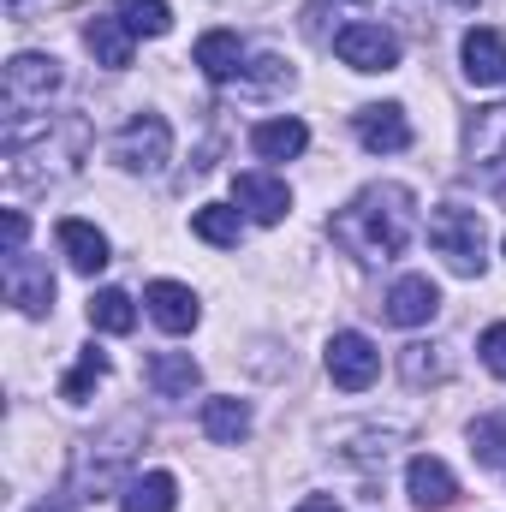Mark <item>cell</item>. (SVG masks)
I'll return each instance as SVG.
<instances>
[{"label": "cell", "mask_w": 506, "mask_h": 512, "mask_svg": "<svg viewBox=\"0 0 506 512\" xmlns=\"http://www.w3.org/2000/svg\"><path fill=\"white\" fill-rule=\"evenodd\" d=\"M137 441H143V429H137V423H114L108 435L84 441V447H78V459H72V489H78L84 501H102V495L126 489L120 477H126Z\"/></svg>", "instance_id": "2"}, {"label": "cell", "mask_w": 506, "mask_h": 512, "mask_svg": "<svg viewBox=\"0 0 506 512\" xmlns=\"http://www.w3.org/2000/svg\"><path fill=\"white\" fill-rule=\"evenodd\" d=\"M114 12L126 18L131 36H167V30H173V6H167V0H120Z\"/></svg>", "instance_id": "26"}, {"label": "cell", "mask_w": 506, "mask_h": 512, "mask_svg": "<svg viewBox=\"0 0 506 512\" xmlns=\"http://www.w3.org/2000/svg\"><path fill=\"white\" fill-rule=\"evenodd\" d=\"M66 84L60 60L54 54H12L6 72H0V90H6V108L12 114H30V108H48V96Z\"/></svg>", "instance_id": "5"}, {"label": "cell", "mask_w": 506, "mask_h": 512, "mask_svg": "<svg viewBox=\"0 0 506 512\" xmlns=\"http://www.w3.org/2000/svg\"><path fill=\"white\" fill-rule=\"evenodd\" d=\"M84 42H90L96 66H108V72H126V66H131V42H137V36L126 30V18H120V12H102V18H90Z\"/></svg>", "instance_id": "17"}, {"label": "cell", "mask_w": 506, "mask_h": 512, "mask_svg": "<svg viewBox=\"0 0 506 512\" xmlns=\"http://www.w3.org/2000/svg\"><path fill=\"white\" fill-rule=\"evenodd\" d=\"M471 453H477V465H506V417L471 423Z\"/></svg>", "instance_id": "27"}, {"label": "cell", "mask_w": 506, "mask_h": 512, "mask_svg": "<svg viewBox=\"0 0 506 512\" xmlns=\"http://www.w3.org/2000/svg\"><path fill=\"white\" fill-rule=\"evenodd\" d=\"M191 233L209 239V245H221V251H233V245L245 239V215H239L233 203H203V209L191 215Z\"/></svg>", "instance_id": "23"}, {"label": "cell", "mask_w": 506, "mask_h": 512, "mask_svg": "<svg viewBox=\"0 0 506 512\" xmlns=\"http://www.w3.org/2000/svg\"><path fill=\"white\" fill-rule=\"evenodd\" d=\"M405 495H411L423 512H441V507H453L459 483H453V471H447L435 453H417V459L405 465Z\"/></svg>", "instance_id": "15"}, {"label": "cell", "mask_w": 506, "mask_h": 512, "mask_svg": "<svg viewBox=\"0 0 506 512\" xmlns=\"http://www.w3.org/2000/svg\"><path fill=\"white\" fill-rule=\"evenodd\" d=\"M381 376V352L364 340V334H334L328 340V382L334 387H346V393H364V387Z\"/></svg>", "instance_id": "9"}, {"label": "cell", "mask_w": 506, "mask_h": 512, "mask_svg": "<svg viewBox=\"0 0 506 512\" xmlns=\"http://www.w3.org/2000/svg\"><path fill=\"white\" fill-rule=\"evenodd\" d=\"M251 149L262 155V161H298L304 149H310V126L304 120H262V126L251 131Z\"/></svg>", "instance_id": "20"}, {"label": "cell", "mask_w": 506, "mask_h": 512, "mask_svg": "<svg viewBox=\"0 0 506 512\" xmlns=\"http://www.w3.org/2000/svg\"><path fill=\"white\" fill-rule=\"evenodd\" d=\"M167 155H173V131H167L161 114H137V120H126V131L114 137V161H120L126 173H161Z\"/></svg>", "instance_id": "6"}, {"label": "cell", "mask_w": 506, "mask_h": 512, "mask_svg": "<svg viewBox=\"0 0 506 512\" xmlns=\"http://www.w3.org/2000/svg\"><path fill=\"white\" fill-rule=\"evenodd\" d=\"M143 304H149L155 328H167V334H191V328L203 322L197 292H191V286H179V280H155V286L143 292Z\"/></svg>", "instance_id": "14"}, {"label": "cell", "mask_w": 506, "mask_h": 512, "mask_svg": "<svg viewBox=\"0 0 506 512\" xmlns=\"http://www.w3.org/2000/svg\"><path fill=\"white\" fill-rule=\"evenodd\" d=\"M233 203L251 215L256 227H280V221L292 215L286 179H268V173H239V179H233Z\"/></svg>", "instance_id": "11"}, {"label": "cell", "mask_w": 506, "mask_h": 512, "mask_svg": "<svg viewBox=\"0 0 506 512\" xmlns=\"http://www.w3.org/2000/svg\"><path fill=\"white\" fill-rule=\"evenodd\" d=\"M352 126H358V143H364L370 155H399V149H411V120H405L399 102H370V108H358Z\"/></svg>", "instance_id": "10"}, {"label": "cell", "mask_w": 506, "mask_h": 512, "mask_svg": "<svg viewBox=\"0 0 506 512\" xmlns=\"http://www.w3.org/2000/svg\"><path fill=\"white\" fill-rule=\"evenodd\" d=\"M90 328H96V334H131V328H137V304H131V292H120V286L90 292Z\"/></svg>", "instance_id": "24"}, {"label": "cell", "mask_w": 506, "mask_h": 512, "mask_svg": "<svg viewBox=\"0 0 506 512\" xmlns=\"http://www.w3.org/2000/svg\"><path fill=\"white\" fill-rule=\"evenodd\" d=\"M477 352H483V370H495V376H506V322H495V328H483Z\"/></svg>", "instance_id": "28"}, {"label": "cell", "mask_w": 506, "mask_h": 512, "mask_svg": "<svg viewBox=\"0 0 506 512\" xmlns=\"http://www.w3.org/2000/svg\"><path fill=\"white\" fill-rule=\"evenodd\" d=\"M197 66H203V78L227 84V78L245 72V42H239L233 30H203V36H197Z\"/></svg>", "instance_id": "19"}, {"label": "cell", "mask_w": 506, "mask_h": 512, "mask_svg": "<svg viewBox=\"0 0 506 512\" xmlns=\"http://www.w3.org/2000/svg\"><path fill=\"white\" fill-rule=\"evenodd\" d=\"M465 173L477 185H489V191L506 185V102L471 114V126H465Z\"/></svg>", "instance_id": "4"}, {"label": "cell", "mask_w": 506, "mask_h": 512, "mask_svg": "<svg viewBox=\"0 0 506 512\" xmlns=\"http://www.w3.org/2000/svg\"><path fill=\"white\" fill-rule=\"evenodd\" d=\"M24 233H30V221H24L18 209H6V215H0V245H6V251H24Z\"/></svg>", "instance_id": "29"}, {"label": "cell", "mask_w": 506, "mask_h": 512, "mask_svg": "<svg viewBox=\"0 0 506 512\" xmlns=\"http://www.w3.org/2000/svg\"><path fill=\"white\" fill-rule=\"evenodd\" d=\"M102 382H108V352H102V346H84V352H78V370L60 382V399H66V405H84Z\"/></svg>", "instance_id": "25"}, {"label": "cell", "mask_w": 506, "mask_h": 512, "mask_svg": "<svg viewBox=\"0 0 506 512\" xmlns=\"http://www.w3.org/2000/svg\"><path fill=\"white\" fill-rule=\"evenodd\" d=\"M203 435H209V441H221V447H239V441L251 435V405H245V399H233V393L203 399Z\"/></svg>", "instance_id": "22"}, {"label": "cell", "mask_w": 506, "mask_h": 512, "mask_svg": "<svg viewBox=\"0 0 506 512\" xmlns=\"http://www.w3.org/2000/svg\"><path fill=\"white\" fill-rule=\"evenodd\" d=\"M30 512H60V507H48V501H36V507H30Z\"/></svg>", "instance_id": "31"}, {"label": "cell", "mask_w": 506, "mask_h": 512, "mask_svg": "<svg viewBox=\"0 0 506 512\" xmlns=\"http://www.w3.org/2000/svg\"><path fill=\"white\" fill-rule=\"evenodd\" d=\"M0 280H6V298H12L24 316H48V310H54V268H48L42 256L6 251Z\"/></svg>", "instance_id": "8"}, {"label": "cell", "mask_w": 506, "mask_h": 512, "mask_svg": "<svg viewBox=\"0 0 506 512\" xmlns=\"http://www.w3.org/2000/svg\"><path fill=\"white\" fill-rule=\"evenodd\" d=\"M429 245H435V256H447L453 274H483L489 268V227H483L477 209L441 203L429 215Z\"/></svg>", "instance_id": "3"}, {"label": "cell", "mask_w": 506, "mask_h": 512, "mask_svg": "<svg viewBox=\"0 0 506 512\" xmlns=\"http://www.w3.org/2000/svg\"><path fill=\"white\" fill-rule=\"evenodd\" d=\"M173 507H179L173 471H143V477H126V489H120V512H173Z\"/></svg>", "instance_id": "21"}, {"label": "cell", "mask_w": 506, "mask_h": 512, "mask_svg": "<svg viewBox=\"0 0 506 512\" xmlns=\"http://www.w3.org/2000/svg\"><path fill=\"white\" fill-rule=\"evenodd\" d=\"M459 60H465V78H471V84H483V90L506 84V36H501V30H489V24L465 30Z\"/></svg>", "instance_id": "13"}, {"label": "cell", "mask_w": 506, "mask_h": 512, "mask_svg": "<svg viewBox=\"0 0 506 512\" xmlns=\"http://www.w3.org/2000/svg\"><path fill=\"white\" fill-rule=\"evenodd\" d=\"M435 310H441V286L429 274H399L393 280V292H387V322L393 328H423V322H435Z\"/></svg>", "instance_id": "12"}, {"label": "cell", "mask_w": 506, "mask_h": 512, "mask_svg": "<svg viewBox=\"0 0 506 512\" xmlns=\"http://www.w3.org/2000/svg\"><path fill=\"white\" fill-rule=\"evenodd\" d=\"M298 512H346L334 495H310V501H298Z\"/></svg>", "instance_id": "30"}, {"label": "cell", "mask_w": 506, "mask_h": 512, "mask_svg": "<svg viewBox=\"0 0 506 512\" xmlns=\"http://www.w3.org/2000/svg\"><path fill=\"white\" fill-rule=\"evenodd\" d=\"M143 376H149V387H155L161 399H191L197 382H203V370H197V358H191V352H155Z\"/></svg>", "instance_id": "18"}, {"label": "cell", "mask_w": 506, "mask_h": 512, "mask_svg": "<svg viewBox=\"0 0 506 512\" xmlns=\"http://www.w3.org/2000/svg\"><path fill=\"white\" fill-rule=\"evenodd\" d=\"M334 54L352 72H393L399 66V36L381 24H340L334 30Z\"/></svg>", "instance_id": "7"}, {"label": "cell", "mask_w": 506, "mask_h": 512, "mask_svg": "<svg viewBox=\"0 0 506 512\" xmlns=\"http://www.w3.org/2000/svg\"><path fill=\"white\" fill-rule=\"evenodd\" d=\"M328 233H334V245H346L364 262H393L417 233V203H411L405 185H370L334 215Z\"/></svg>", "instance_id": "1"}, {"label": "cell", "mask_w": 506, "mask_h": 512, "mask_svg": "<svg viewBox=\"0 0 506 512\" xmlns=\"http://www.w3.org/2000/svg\"><path fill=\"white\" fill-rule=\"evenodd\" d=\"M54 239H60V256H66L78 274H102V268H108V233H96L90 221H60Z\"/></svg>", "instance_id": "16"}, {"label": "cell", "mask_w": 506, "mask_h": 512, "mask_svg": "<svg viewBox=\"0 0 506 512\" xmlns=\"http://www.w3.org/2000/svg\"><path fill=\"white\" fill-rule=\"evenodd\" d=\"M453 6H477V0H453Z\"/></svg>", "instance_id": "32"}]
</instances>
